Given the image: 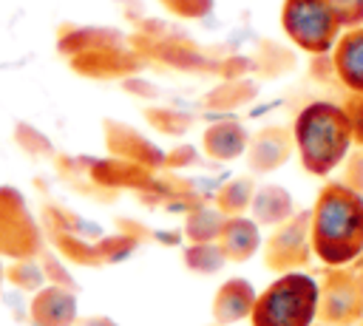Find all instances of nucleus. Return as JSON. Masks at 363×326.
Masks as SVG:
<instances>
[{
	"label": "nucleus",
	"instance_id": "obj_2",
	"mask_svg": "<svg viewBox=\"0 0 363 326\" xmlns=\"http://www.w3.org/2000/svg\"><path fill=\"white\" fill-rule=\"evenodd\" d=\"M295 139L303 164L312 173H326L343 159L352 142L349 113L332 102H309L295 119Z\"/></svg>",
	"mask_w": 363,
	"mask_h": 326
},
{
	"label": "nucleus",
	"instance_id": "obj_3",
	"mask_svg": "<svg viewBox=\"0 0 363 326\" xmlns=\"http://www.w3.org/2000/svg\"><path fill=\"white\" fill-rule=\"evenodd\" d=\"M281 23L286 37L312 54L329 51L340 37V26L326 0H284Z\"/></svg>",
	"mask_w": 363,
	"mask_h": 326
},
{
	"label": "nucleus",
	"instance_id": "obj_6",
	"mask_svg": "<svg viewBox=\"0 0 363 326\" xmlns=\"http://www.w3.org/2000/svg\"><path fill=\"white\" fill-rule=\"evenodd\" d=\"M31 317L37 326H71L74 323V298L60 289H48L34 298Z\"/></svg>",
	"mask_w": 363,
	"mask_h": 326
},
{
	"label": "nucleus",
	"instance_id": "obj_7",
	"mask_svg": "<svg viewBox=\"0 0 363 326\" xmlns=\"http://www.w3.org/2000/svg\"><path fill=\"white\" fill-rule=\"evenodd\" d=\"M329 3V9H332V14H335V20H337V26L343 28H357V26H363V0H326Z\"/></svg>",
	"mask_w": 363,
	"mask_h": 326
},
{
	"label": "nucleus",
	"instance_id": "obj_4",
	"mask_svg": "<svg viewBox=\"0 0 363 326\" xmlns=\"http://www.w3.org/2000/svg\"><path fill=\"white\" fill-rule=\"evenodd\" d=\"M318 286L306 275H284L258 303V326H303L312 315Z\"/></svg>",
	"mask_w": 363,
	"mask_h": 326
},
{
	"label": "nucleus",
	"instance_id": "obj_1",
	"mask_svg": "<svg viewBox=\"0 0 363 326\" xmlns=\"http://www.w3.org/2000/svg\"><path fill=\"white\" fill-rule=\"evenodd\" d=\"M315 249L329 264H343L363 249V198L346 187H326L315 207Z\"/></svg>",
	"mask_w": 363,
	"mask_h": 326
},
{
	"label": "nucleus",
	"instance_id": "obj_5",
	"mask_svg": "<svg viewBox=\"0 0 363 326\" xmlns=\"http://www.w3.org/2000/svg\"><path fill=\"white\" fill-rule=\"evenodd\" d=\"M332 54H335L337 77L357 96H363V26L349 28L343 37H337L332 45Z\"/></svg>",
	"mask_w": 363,
	"mask_h": 326
}]
</instances>
